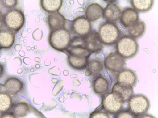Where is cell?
<instances>
[{"label": "cell", "mask_w": 158, "mask_h": 118, "mask_svg": "<svg viewBox=\"0 0 158 118\" xmlns=\"http://www.w3.org/2000/svg\"><path fill=\"white\" fill-rule=\"evenodd\" d=\"M65 51L68 55L69 64L77 70L86 68L89 58L92 53L86 48L84 38L82 36L71 40L69 46Z\"/></svg>", "instance_id": "1"}, {"label": "cell", "mask_w": 158, "mask_h": 118, "mask_svg": "<svg viewBox=\"0 0 158 118\" xmlns=\"http://www.w3.org/2000/svg\"><path fill=\"white\" fill-rule=\"evenodd\" d=\"M71 36L65 28L51 31L49 42L52 48L56 50L65 51L71 41Z\"/></svg>", "instance_id": "2"}, {"label": "cell", "mask_w": 158, "mask_h": 118, "mask_svg": "<svg viewBox=\"0 0 158 118\" xmlns=\"http://www.w3.org/2000/svg\"><path fill=\"white\" fill-rule=\"evenodd\" d=\"M98 34L103 44L111 45L120 39V31L115 24L106 22L101 25Z\"/></svg>", "instance_id": "3"}, {"label": "cell", "mask_w": 158, "mask_h": 118, "mask_svg": "<svg viewBox=\"0 0 158 118\" xmlns=\"http://www.w3.org/2000/svg\"><path fill=\"white\" fill-rule=\"evenodd\" d=\"M117 52L124 59H129L136 55L139 45L137 41L130 36H124L119 39L117 43Z\"/></svg>", "instance_id": "4"}, {"label": "cell", "mask_w": 158, "mask_h": 118, "mask_svg": "<svg viewBox=\"0 0 158 118\" xmlns=\"http://www.w3.org/2000/svg\"><path fill=\"white\" fill-rule=\"evenodd\" d=\"M4 25L10 30L17 32L23 26L25 18L22 11L18 9H11L3 16Z\"/></svg>", "instance_id": "5"}, {"label": "cell", "mask_w": 158, "mask_h": 118, "mask_svg": "<svg viewBox=\"0 0 158 118\" xmlns=\"http://www.w3.org/2000/svg\"><path fill=\"white\" fill-rule=\"evenodd\" d=\"M150 104L147 97L140 94L133 95L128 100L129 109L136 116L145 115L149 110Z\"/></svg>", "instance_id": "6"}, {"label": "cell", "mask_w": 158, "mask_h": 118, "mask_svg": "<svg viewBox=\"0 0 158 118\" xmlns=\"http://www.w3.org/2000/svg\"><path fill=\"white\" fill-rule=\"evenodd\" d=\"M124 102L116 93H106L102 99V104L107 112L114 114L122 110Z\"/></svg>", "instance_id": "7"}, {"label": "cell", "mask_w": 158, "mask_h": 118, "mask_svg": "<svg viewBox=\"0 0 158 118\" xmlns=\"http://www.w3.org/2000/svg\"><path fill=\"white\" fill-rule=\"evenodd\" d=\"M104 65L107 70L119 73L123 69L126 65V61L124 57L118 52H112L104 60Z\"/></svg>", "instance_id": "8"}, {"label": "cell", "mask_w": 158, "mask_h": 118, "mask_svg": "<svg viewBox=\"0 0 158 118\" xmlns=\"http://www.w3.org/2000/svg\"><path fill=\"white\" fill-rule=\"evenodd\" d=\"M72 30L75 34L84 37L92 31L91 22L85 16H79L72 22Z\"/></svg>", "instance_id": "9"}, {"label": "cell", "mask_w": 158, "mask_h": 118, "mask_svg": "<svg viewBox=\"0 0 158 118\" xmlns=\"http://www.w3.org/2000/svg\"><path fill=\"white\" fill-rule=\"evenodd\" d=\"M86 48L91 53L98 52L102 50L103 44L98 33L91 31L88 35L83 37Z\"/></svg>", "instance_id": "10"}, {"label": "cell", "mask_w": 158, "mask_h": 118, "mask_svg": "<svg viewBox=\"0 0 158 118\" xmlns=\"http://www.w3.org/2000/svg\"><path fill=\"white\" fill-rule=\"evenodd\" d=\"M120 20L121 23L128 28L139 21L138 12L132 7L126 8L121 13Z\"/></svg>", "instance_id": "11"}, {"label": "cell", "mask_w": 158, "mask_h": 118, "mask_svg": "<svg viewBox=\"0 0 158 118\" xmlns=\"http://www.w3.org/2000/svg\"><path fill=\"white\" fill-rule=\"evenodd\" d=\"M122 11L117 4L109 3L103 9V17L107 22L114 23L120 19Z\"/></svg>", "instance_id": "12"}, {"label": "cell", "mask_w": 158, "mask_h": 118, "mask_svg": "<svg viewBox=\"0 0 158 118\" xmlns=\"http://www.w3.org/2000/svg\"><path fill=\"white\" fill-rule=\"evenodd\" d=\"M112 92L118 95L123 102L128 101L133 95V88L131 86L117 82L113 86Z\"/></svg>", "instance_id": "13"}, {"label": "cell", "mask_w": 158, "mask_h": 118, "mask_svg": "<svg viewBox=\"0 0 158 118\" xmlns=\"http://www.w3.org/2000/svg\"><path fill=\"white\" fill-rule=\"evenodd\" d=\"M48 23L51 31L65 28V19L59 12L51 13L48 18Z\"/></svg>", "instance_id": "14"}, {"label": "cell", "mask_w": 158, "mask_h": 118, "mask_svg": "<svg viewBox=\"0 0 158 118\" xmlns=\"http://www.w3.org/2000/svg\"><path fill=\"white\" fill-rule=\"evenodd\" d=\"M137 75L132 70L123 69L117 77V82L133 87L137 82Z\"/></svg>", "instance_id": "15"}, {"label": "cell", "mask_w": 158, "mask_h": 118, "mask_svg": "<svg viewBox=\"0 0 158 118\" xmlns=\"http://www.w3.org/2000/svg\"><path fill=\"white\" fill-rule=\"evenodd\" d=\"M103 9L99 4L92 3L86 8L85 17L90 22H94L102 18Z\"/></svg>", "instance_id": "16"}, {"label": "cell", "mask_w": 158, "mask_h": 118, "mask_svg": "<svg viewBox=\"0 0 158 118\" xmlns=\"http://www.w3.org/2000/svg\"><path fill=\"white\" fill-rule=\"evenodd\" d=\"M3 86L6 92L10 95H16L22 89L23 84L18 78H10L6 80Z\"/></svg>", "instance_id": "17"}, {"label": "cell", "mask_w": 158, "mask_h": 118, "mask_svg": "<svg viewBox=\"0 0 158 118\" xmlns=\"http://www.w3.org/2000/svg\"><path fill=\"white\" fill-rule=\"evenodd\" d=\"M15 34L10 30H1L0 32V46L1 48H11L15 43Z\"/></svg>", "instance_id": "18"}, {"label": "cell", "mask_w": 158, "mask_h": 118, "mask_svg": "<svg viewBox=\"0 0 158 118\" xmlns=\"http://www.w3.org/2000/svg\"><path fill=\"white\" fill-rule=\"evenodd\" d=\"M127 29L130 36L135 39L143 35L146 30V25L143 22L139 21Z\"/></svg>", "instance_id": "19"}, {"label": "cell", "mask_w": 158, "mask_h": 118, "mask_svg": "<svg viewBox=\"0 0 158 118\" xmlns=\"http://www.w3.org/2000/svg\"><path fill=\"white\" fill-rule=\"evenodd\" d=\"M62 0H45L41 1L42 9L47 12H58L62 5Z\"/></svg>", "instance_id": "20"}, {"label": "cell", "mask_w": 158, "mask_h": 118, "mask_svg": "<svg viewBox=\"0 0 158 118\" xmlns=\"http://www.w3.org/2000/svg\"><path fill=\"white\" fill-rule=\"evenodd\" d=\"M109 82L104 77L99 76L94 81L93 88L94 92L97 94L106 93L109 89Z\"/></svg>", "instance_id": "21"}, {"label": "cell", "mask_w": 158, "mask_h": 118, "mask_svg": "<svg viewBox=\"0 0 158 118\" xmlns=\"http://www.w3.org/2000/svg\"><path fill=\"white\" fill-rule=\"evenodd\" d=\"M133 8L138 12H145L152 7L154 1L153 0H132L130 1Z\"/></svg>", "instance_id": "22"}, {"label": "cell", "mask_w": 158, "mask_h": 118, "mask_svg": "<svg viewBox=\"0 0 158 118\" xmlns=\"http://www.w3.org/2000/svg\"><path fill=\"white\" fill-rule=\"evenodd\" d=\"M12 107V100L7 92L0 93V111L1 113H5Z\"/></svg>", "instance_id": "23"}, {"label": "cell", "mask_w": 158, "mask_h": 118, "mask_svg": "<svg viewBox=\"0 0 158 118\" xmlns=\"http://www.w3.org/2000/svg\"><path fill=\"white\" fill-rule=\"evenodd\" d=\"M12 110L13 114L16 118H23L29 113V105L25 102H20L13 106Z\"/></svg>", "instance_id": "24"}, {"label": "cell", "mask_w": 158, "mask_h": 118, "mask_svg": "<svg viewBox=\"0 0 158 118\" xmlns=\"http://www.w3.org/2000/svg\"><path fill=\"white\" fill-rule=\"evenodd\" d=\"M86 67H88L92 74H97L101 71L103 68V65L102 61L98 59H89L88 63Z\"/></svg>", "instance_id": "25"}, {"label": "cell", "mask_w": 158, "mask_h": 118, "mask_svg": "<svg viewBox=\"0 0 158 118\" xmlns=\"http://www.w3.org/2000/svg\"><path fill=\"white\" fill-rule=\"evenodd\" d=\"M116 118H135L136 116L133 115L130 110H126V111H122L121 110L118 112L117 113V115L115 116Z\"/></svg>", "instance_id": "26"}, {"label": "cell", "mask_w": 158, "mask_h": 118, "mask_svg": "<svg viewBox=\"0 0 158 118\" xmlns=\"http://www.w3.org/2000/svg\"><path fill=\"white\" fill-rule=\"evenodd\" d=\"M1 4L3 6L6 7V8H12L15 6H16L17 4V1H15V0H6V1H1Z\"/></svg>", "instance_id": "27"}, {"label": "cell", "mask_w": 158, "mask_h": 118, "mask_svg": "<svg viewBox=\"0 0 158 118\" xmlns=\"http://www.w3.org/2000/svg\"><path fill=\"white\" fill-rule=\"evenodd\" d=\"M90 118H109V115L106 112H103L102 111H95L91 114Z\"/></svg>", "instance_id": "28"}, {"label": "cell", "mask_w": 158, "mask_h": 118, "mask_svg": "<svg viewBox=\"0 0 158 118\" xmlns=\"http://www.w3.org/2000/svg\"><path fill=\"white\" fill-rule=\"evenodd\" d=\"M1 118H15V116L13 113H4L3 115L1 116Z\"/></svg>", "instance_id": "29"}, {"label": "cell", "mask_w": 158, "mask_h": 118, "mask_svg": "<svg viewBox=\"0 0 158 118\" xmlns=\"http://www.w3.org/2000/svg\"><path fill=\"white\" fill-rule=\"evenodd\" d=\"M142 117H153V116H142Z\"/></svg>", "instance_id": "30"}]
</instances>
